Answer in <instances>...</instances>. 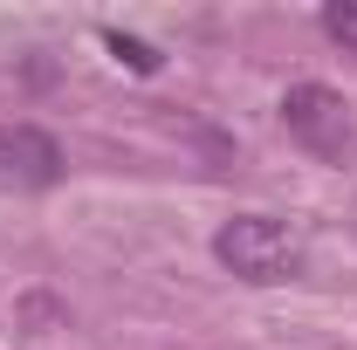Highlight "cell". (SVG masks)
I'll return each mask as SVG.
<instances>
[{
	"instance_id": "obj_5",
	"label": "cell",
	"mask_w": 357,
	"mask_h": 350,
	"mask_svg": "<svg viewBox=\"0 0 357 350\" xmlns=\"http://www.w3.org/2000/svg\"><path fill=\"white\" fill-rule=\"evenodd\" d=\"M110 48H117V62H131L137 76H151V69H158V55H151L144 42H131V35H110Z\"/></svg>"
},
{
	"instance_id": "obj_4",
	"label": "cell",
	"mask_w": 357,
	"mask_h": 350,
	"mask_svg": "<svg viewBox=\"0 0 357 350\" xmlns=\"http://www.w3.org/2000/svg\"><path fill=\"white\" fill-rule=\"evenodd\" d=\"M323 28L357 55V0H330V7H323Z\"/></svg>"
},
{
	"instance_id": "obj_3",
	"label": "cell",
	"mask_w": 357,
	"mask_h": 350,
	"mask_svg": "<svg viewBox=\"0 0 357 350\" xmlns=\"http://www.w3.org/2000/svg\"><path fill=\"white\" fill-rule=\"evenodd\" d=\"M62 178V144L35 124H7L0 131V185H14V192H42Z\"/></svg>"
},
{
	"instance_id": "obj_2",
	"label": "cell",
	"mask_w": 357,
	"mask_h": 350,
	"mask_svg": "<svg viewBox=\"0 0 357 350\" xmlns=\"http://www.w3.org/2000/svg\"><path fill=\"white\" fill-rule=\"evenodd\" d=\"M282 124H289V137L303 151L330 158V165H344L357 151V103L344 89H330V83H296L282 96Z\"/></svg>"
},
{
	"instance_id": "obj_1",
	"label": "cell",
	"mask_w": 357,
	"mask_h": 350,
	"mask_svg": "<svg viewBox=\"0 0 357 350\" xmlns=\"http://www.w3.org/2000/svg\"><path fill=\"white\" fill-rule=\"evenodd\" d=\"M213 254H220V268H234V275L255 282V289H268V282H296L303 261H310L303 234H296L289 220H275V213H234L220 234H213Z\"/></svg>"
}]
</instances>
